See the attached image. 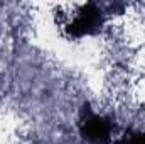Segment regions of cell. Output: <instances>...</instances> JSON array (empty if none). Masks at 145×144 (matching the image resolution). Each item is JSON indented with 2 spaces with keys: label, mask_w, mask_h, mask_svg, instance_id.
<instances>
[{
  "label": "cell",
  "mask_w": 145,
  "mask_h": 144,
  "mask_svg": "<svg viewBox=\"0 0 145 144\" xmlns=\"http://www.w3.org/2000/svg\"><path fill=\"white\" fill-rule=\"evenodd\" d=\"M111 144H145V131L127 129L120 137L113 139Z\"/></svg>",
  "instance_id": "3957f363"
},
{
  "label": "cell",
  "mask_w": 145,
  "mask_h": 144,
  "mask_svg": "<svg viewBox=\"0 0 145 144\" xmlns=\"http://www.w3.org/2000/svg\"><path fill=\"white\" fill-rule=\"evenodd\" d=\"M106 12L95 2H88L78 9L71 20L64 26L66 34L72 39H81L88 36H96L105 26Z\"/></svg>",
  "instance_id": "7a4b0ae2"
},
{
  "label": "cell",
  "mask_w": 145,
  "mask_h": 144,
  "mask_svg": "<svg viewBox=\"0 0 145 144\" xmlns=\"http://www.w3.org/2000/svg\"><path fill=\"white\" fill-rule=\"evenodd\" d=\"M78 131L84 144H111L116 124L113 117L96 114L89 102H84L78 114Z\"/></svg>",
  "instance_id": "6da1fadb"
}]
</instances>
